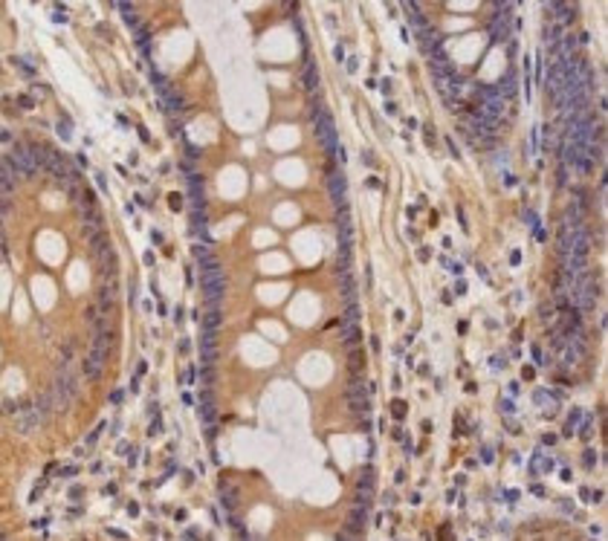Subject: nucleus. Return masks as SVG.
I'll use <instances>...</instances> for the list:
<instances>
[{
  "instance_id": "1",
  "label": "nucleus",
  "mask_w": 608,
  "mask_h": 541,
  "mask_svg": "<svg viewBox=\"0 0 608 541\" xmlns=\"http://www.w3.org/2000/svg\"><path fill=\"white\" fill-rule=\"evenodd\" d=\"M599 278L594 269H588V272H582L579 278H576V287H573V310L576 313H588L594 310V304H597V295H599V284H597Z\"/></svg>"
},
{
  "instance_id": "2",
  "label": "nucleus",
  "mask_w": 608,
  "mask_h": 541,
  "mask_svg": "<svg viewBox=\"0 0 608 541\" xmlns=\"http://www.w3.org/2000/svg\"><path fill=\"white\" fill-rule=\"evenodd\" d=\"M75 371H72V365H70V359H61V365H58V371H55V385H53V391H55V397H58V405L61 408H67L70 405V399L75 397Z\"/></svg>"
},
{
  "instance_id": "3",
  "label": "nucleus",
  "mask_w": 608,
  "mask_h": 541,
  "mask_svg": "<svg viewBox=\"0 0 608 541\" xmlns=\"http://www.w3.org/2000/svg\"><path fill=\"white\" fill-rule=\"evenodd\" d=\"M32 153H35L38 165H41V168H46L53 177H58V179H67V177H70V168L64 165V157L55 151V148H49V145H44V142H35V145H32Z\"/></svg>"
},
{
  "instance_id": "4",
  "label": "nucleus",
  "mask_w": 608,
  "mask_h": 541,
  "mask_svg": "<svg viewBox=\"0 0 608 541\" xmlns=\"http://www.w3.org/2000/svg\"><path fill=\"white\" fill-rule=\"evenodd\" d=\"M368 391H371V385H365L362 373H353L348 382V391H345V399H348L353 417H365L368 414Z\"/></svg>"
},
{
  "instance_id": "5",
  "label": "nucleus",
  "mask_w": 608,
  "mask_h": 541,
  "mask_svg": "<svg viewBox=\"0 0 608 541\" xmlns=\"http://www.w3.org/2000/svg\"><path fill=\"white\" fill-rule=\"evenodd\" d=\"M200 287H203V295H206V304H209V307H220V301H223V293H226V275H223V269L217 266V269H209V272H203V278H200Z\"/></svg>"
},
{
  "instance_id": "6",
  "label": "nucleus",
  "mask_w": 608,
  "mask_h": 541,
  "mask_svg": "<svg viewBox=\"0 0 608 541\" xmlns=\"http://www.w3.org/2000/svg\"><path fill=\"white\" fill-rule=\"evenodd\" d=\"M12 162H15V168H18L20 177H35L38 160H35V153H32V145H15Z\"/></svg>"
},
{
  "instance_id": "7",
  "label": "nucleus",
  "mask_w": 608,
  "mask_h": 541,
  "mask_svg": "<svg viewBox=\"0 0 608 541\" xmlns=\"http://www.w3.org/2000/svg\"><path fill=\"white\" fill-rule=\"evenodd\" d=\"M316 131H319V142L324 145V151L333 157V153L339 151V142H336V122H333V116L324 113L322 119L316 122Z\"/></svg>"
},
{
  "instance_id": "8",
  "label": "nucleus",
  "mask_w": 608,
  "mask_h": 541,
  "mask_svg": "<svg viewBox=\"0 0 608 541\" xmlns=\"http://www.w3.org/2000/svg\"><path fill=\"white\" fill-rule=\"evenodd\" d=\"M327 188H331V200L336 205V212L348 209V203H345V177H342V171H336L333 162L327 165Z\"/></svg>"
},
{
  "instance_id": "9",
  "label": "nucleus",
  "mask_w": 608,
  "mask_h": 541,
  "mask_svg": "<svg viewBox=\"0 0 608 541\" xmlns=\"http://www.w3.org/2000/svg\"><path fill=\"white\" fill-rule=\"evenodd\" d=\"M41 426V417H38V411L32 405H23L20 411H15V431L23 437L35 434V428Z\"/></svg>"
},
{
  "instance_id": "10",
  "label": "nucleus",
  "mask_w": 608,
  "mask_h": 541,
  "mask_svg": "<svg viewBox=\"0 0 608 541\" xmlns=\"http://www.w3.org/2000/svg\"><path fill=\"white\" fill-rule=\"evenodd\" d=\"M18 177H20V174H18V168H15L12 157H3V160H0V186H3V194H6V197L15 191Z\"/></svg>"
},
{
  "instance_id": "11",
  "label": "nucleus",
  "mask_w": 608,
  "mask_h": 541,
  "mask_svg": "<svg viewBox=\"0 0 608 541\" xmlns=\"http://www.w3.org/2000/svg\"><path fill=\"white\" fill-rule=\"evenodd\" d=\"M160 93H162L160 107L165 110V113H183V110H186V101H183V96H180L177 90L165 87V90H160Z\"/></svg>"
},
{
  "instance_id": "12",
  "label": "nucleus",
  "mask_w": 608,
  "mask_h": 541,
  "mask_svg": "<svg viewBox=\"0 0 608 541\" xmlns=\"http://www.w3.org/2000/svg\"><path fill=\"white\" fill-rule=\"evenodd\" d=\"M301 84L307 93H319V64L313 61V58H307V64H304V75H301Z\"/></svg>"
},
{
  "instance_id": "13",
  "label": "nucleus",
  "mask_w": 608,
  "mask_h": 541,
  "mask_svg": "<svg viewBox=\"0 0 608 541\" xmlns=\"http://www.w3.org/2000/svg\"><path fill=\"white\" fill-rule=\"evenodd\" d=\"M116 293H119V290H116V281H113V278H108L105 290L98 293V310H102V313H108L110 307L116 304Z\"/></svg>"
},
{
  "instance_id": "14",
  "label": "nucleus",
  "mask_w": 608,
  "mask_h": 541,
  "mask_svg": "<svg viewBox=\"0 0 608 541\" xmlns=\"http://www.w3.org/2000/svg\"><path fill=\"white\" fill-rule=\"evenodd\" d=\"M53 397H55V391H41L35 399V411H38V417H41V423H44L46 417H49V411H53Z\"/></svg>"
},
{
  "instance_id": "15",
  "label": "nucleus",
  "mask_w": 608,
  "mask_h": 541,
  "mask_svg": "<svg viewBox=\"0 0 608 541\" xmlns=\"http://www.w3.org/2000/svg\"><path fill=\"white\" fill-rule=\"evenodd\" d=\"M420 46H423V49H426V53H438V49H440V32H438V29H435V27H429V29H426V32H420Z\"/></svg>"
},
{
  "instance_id": "16",
  "label": "nucleus",
  "mask_w": 608,
  "mask_h": 541,
  "mask_svg": "<svg viewBox=\"0 0 608 541\" xmlns=\"http://www.w3.org/2000/svg\"><path fill=\"white\" fill-rule=\"evenodd\" d=\"M90 249H93V255H96V257H102L105 252H110V240H108V235H105V231H96V235L90 238Z\"/></svg>"
},
{
  "instance_id": "17",
  "label": "nucleus",
  "mask_w": 608,
  "mask_h": 541,
  "mask_svg": "<svg viewBox=\"0 0 608 541\" xmlns=\"http://www.w3.org/2000/svg\"><path fill=\"white\" fill-rule=\"evenodd\" d=\"M359 339H362V333H359L357 324H345L342 327V342H345V347H359Z\"/></svg>"
},
{
  "instance_id": "18",
  "label": "nucleus",
  "mask_w": 608,
  "mask_h": 541,
  "mask_svg": "<svg viewBox=\"0 0 608 541\" xmlns=\"http://www.w3.org/2000/svg\"><path fill=\"white\" fill-rule=\"evenodd\" d=\"M220 324H223V313L217 307H209V313L203 316V330H217Z\"/></svg>"
},
{
  "instance_id": "19",
  "label": "nucleus",
  "mask_w": 608,
  "mask_h": 541,
  "mask_svg": "<svg viewBox=\"0 0 608 541\" xmlns=\"http://www.w3.org/2000/svg\"><path fill=\"white\" fill-rule=\"evenodd\" d=\"M374 480H376V472L371 469V466H365V469L359 472V483H357V486L362 489V492H371V489H374Z\"/></svg>"
},
{
  "instance_id": "20",
  "label": "nucleus",
  "mask_w": 608,
  "mask_h": 541,
  "mask_svg": "<svg viewBox=\"0 0 608 541\" xmlns=\"http://www.w3.org/2000/svg\"><path fill=\"white\" fill-rule=\"evenodd\" d=\"M188 209H191V212H206V197H203V188L188 191Z\"/></svg>"
},
{
  "instance_id": "21",
  "label": "nucleus",
  "mask_w": 608,
  "mask_h": 541,
  "mask_svg": "<svg viewBox=\"0 0 608 541\" xmlns=\"http://www.w3.org/2000/svg\"><path fill=\"white\" fill-rule=\"evenodd\" d=\"M348 368L353 373H362V368H365V359H362V353H359V347H350L348 350Z\"/></svg>"
},
{
  "instance_id": "22",
  "label": "nucleus",
  "mask_w": 608,
  "mask_h": 541,
  "mask_svg": "<svg viewBox=\"0 0 608 541\" xmlns=\"http://www.w3.org/2000/svg\"><path fill=\"white\" fill-rule=\"evenodd\" d=\"M200 353H203V365H212V362L217 359L215 342H200Z\"/></svg>"
},
{
  "instance_id": "23",
  "label": "nucleus",
  "mask_w": 608,
  "mask_h": 541,
  "mask_svg": "<svg viewBox=\"0 0 608 541\" xmlns=\"http://www.w3.org/2000/svg\"><path fill=\"white\" fill-rule=\"evenodd\" d=\"M545 38H547V46H550V49H556V46H559V41H562V35H559V27H556L553 20L547 23V29H545Z\"/></svg>"
},
{
  "instance_id": "24",
  "label": "nucleus",
  "mask_w": 608,
  "mask_h": 541,
  "mask_svg": "<svg viewBox=\"0 0 608 541\" xmlns=\"http://www.w3.org/2000/svg\"><path fill=\"white\" fill-rule=\"evenodd\" d=\"M324 113H327V110H324V101H322V96L316 93L313 101H310V119H313V122H319V119H322Z\"/></svg>"
},
{
  "instance_id": "25",
  "label": "nucleus",
  "mask_w": 608,
  "mask_h": 541,
  "mask_svg": "<svg viewBox=\"0 0 608 541\" xmlns=\"http://www.w3.org/2000/svg\"><path fill=\"white\" fill-rule=\"evenodd\" d=\"M342 321H345V324H357V321H359V304H348V310H345Z\"/></svg>"
},
{
  "instance_id": "26",
  "label": "nucleus",
  "mask_w": 608,
  "mask_h": 541,
  "mask_svg": "<svg viewBox=\"0 0 608 541\" xmlns=\"http://www.w3.org/2000/svg\"><path fill=\"white\" fill-rule=\"evenodd\" d=\"M220 498H223V506H226V509H232V506L238 504V495H235V492H232L229 486L220 489Z\"/></svg>"
},
{
  "instance_id": "27",
  "label": "nucleus",
  "mask_w": 608,
  "mask_h": 541,
  "mask_svg": "<svg viewBox=\"0 0 608 541\" xmlns=\"http://www.w3.org/2000/svg\"><path fill=\"white\" fill-rule=\"evenodd\" d=\"M391 417H394V420H402V417H406V402H402V399H394V402H391Z\"/></svg>"
},
{
  "instance_id": "28",
  "label": "nucleus",
  "mask_w": 608,
  "mask_h": 541,
  "mask_svg": "<svg viewBox=\"0 0 608 541\" xmlns=\"http://www.w3.org/2000/svg\"><path fill=\"white\" fill-rule=\"evenodd\" d=\"M200 417H203V423H212V420H215V405H212V399H209V402H203Z\"/></svg>"
},
{
  "instance_id": "29",
  "label": "nucleus",
  "mask_w": 608,
  "mask_h": 541,
  "mask_svg": "<svg viewBox=\"0 0 608 541\" xmlns=\"http://www.w3.org/2000/svg\"><path fill=\"white\" fill-rule=\"evenodd\" d=\"M58 133H61V139H70V136H72L70 122H67V119H61V122H58Z\"/></svg>"
},
{
  "instance_id": "30",
  "label": "nucleus",
  "mask_w": 608,
  "mask_h": 541,
  "mask_svg": "<svg viewBox=\"0 0 608 541\" xmlns=\"http://www.w3.org/2000/svg\"><path fill=\"white\" fill-rule=\"evenodd\" d=\"M168 203H171V209H174V212H180V209H183V194H177V191H174V194H168Z\"/></svg>"
},
{
  "instance_id": "31",
  "label": "nucleus",
  "mask_w": 608,
  "mask_h": 541,
  "mask_svg": "<svg viewBox=\"0 0 608 541\" xmlns=\"http://www.w3.org/2000/svg\"><path fill=\"white\" fill-rule=\"evenodd\" d=\"M61 350H64V359H70V356L75 353V345H72L70 339H67V342H64V345H61Z\"/></svg>"
},
{
  "instance_id": "32",
  "label": "nucleus",
  "mask_w": 608,
  "mask_h": 541,
  "mask_svg": "<svg viewBox=\"0 0 608 541\" xmlns=\"http://www.w3.org/2000/svg\"><path fill=\"white\" fill-rule=\"evenodd\" d=\"M186 157H188V160H200V148H194V145H186Z\"/></svg>"
},
{
  "instance_id": "33",
  "label": "nucleus",
  "mask_w": 608,
  "mask_h": 541,
  "mask_svg": "<svg viewBox=\"0 0 608 541\" xmlns=\"http://www.w3.org/2000/svg\"><path fill=\"white\" fill-rule=\"evenodd\" d=\"M594 463H597V454H594V452L588 449V452H585V469H591Z\"/></svg>"
},
{
  "instance_id": "34",
  "label": "nucleus",
  "mask_w": 608,
  "mask_h": 541,
  "mask_svg": "<svg viewBox=\"0 0 608 541\" xmlns=\"http://www.w3.org/2000/svg\"><path fill=\"white\" fill-rule=\"evenodd\" d=\"M481 460H484V463H492V449H490V446H484V449H481Z\"/></svg>"
},
{
  "instance_id": "35",
  "label": "nucleus",
  "mask_w": 608,
  "mask_h": 541,
  "mask_svg": "<svg viewBox=\"0 0 608 541\" xmlns=\"http://www.w3.org/2000/svg\"><path fill=\"white\" fill-rule=\"evenodd\" d=\"M194 255H197V261H203V257H209V249L206 246H194Z\"/></svg>"
},
{
  "instance_id": "36",
  "label": "nucleus",
  "mask_w": 608,
  "mask_h": 541,
  "mask_svg": "<svg viewBox=\"0 0 608 541\" xmlns=\"http://www.w3.org/2000/svg\"><path fill=\"white\" fill-rule=\"evenodd\" d=\"M53 20H55V23H67V15H64V12L58 9V12H55V15H53Z\"/></svg>"
},
{
  "instance_id": "37",
  "label": "nucleus",
  "mask_w": 608,
  "mask_h": 541,
  "mask_svg": "<svg viewBox=\"0 0 608 541\" xmlns=\"http://www.w3.org/2000/svg\"><path fill=\"white\" fill-rule=\"evenodd\" d=\"M458 223H461V229L466 231V214H464V209H458Z\"/></svg>"
},
{
  "instance_id": "38",
  "label": "nucleus",
  "mask_w": 608,
  "mask_h": 541,
  "mask_svg": "<svg viewBox=\"0 0 608 541\" xmlns=\"http://www.w3.org/2000/svg\"><path fill=\"white\" fill-rule=\"evenodd\" d=\"M18 105H20V107H32L35 101H32V98H27V96H20V98H18Z\"/></svg>"
},
{
  "instance_id": "39",
  "label": "nucleus",
  "mask_w": 608,
  "mask_h": 541,
  "mask_svg": "<svg viewBox=\"0 0 608 541\" xmlns=\"http://www.w3.org/2000/svg\"><path fill=\"white\" fill-rule=\"evenodd\" d=\"M365 186H368V188H383V183H379V179H376V177H371V179H368V183H365Z\"/></svg>"
},
{
  "instance_id": "40",
  "label": "nucleus",
  "mask_w": 608,
  "mask_h": 541,
  "mask_svg": "<svg viewBox=\"0 0 608 541\" xmlns=\"http://www.w3.org/2000/svg\"><path fill=\"white\" fill-rule=\"evenodd\" d=\"M501 411H504V414H510V411H513V405H510V399H501Z\"/></svg>"
},
{
  "instance_id": "41",
  "label": "nucleus",
  "mask_w": 608,
  "mask_h": 541,
  "mask_svg": "<svg viewBox=\"0 0 608 541\" xmlns=\"http://www.w3.org/2000/svg\"><path fill=\"white\" fill-rule=\"evenodd\" d=\"M203 382H206V385H212V371H209V365H206V371H203Z\"/></svg>"
},
{
  "instance_id": "42",
  "label": "nucleus",
  "mask_w": 608,
  "mask_h": 541,
  "mask_svg": "<svg viewBox=\"0 0 608 541\" xmlns=\"http://www.w3.org/2000/svg\"><path fill=\"white\" fill-rule=\"evenodd\" d=\"M122 397H125L122 391H113V394H110V399H113V402H122Z\"/></svg>"
},
{
  "instance_id": "43",
  "label": "nucleus",
  "mask_w": 608,
  "mask_h": 541,
  "mask_svg": "<svg viewBox=\"0 0 608 541\" xmlns=\"http://www.w3.org/2000/svg\"><path fill=\"white\" fill-rule=\"evenodd\" d=\"M183 379H186V382H191V379H194V368H188V371L183 373Z\"/></svg>"
},
{
  "instance_id": "44",
  "label": "nucleus",
  "mask_w": 608,
  "mask_h": 541,
  "mask_svg": "<svg viewBox=\"0 0 608 541\" xmlns=\"http://www.w3.org/2000/svg\"><path fill=\"white\" fill-rule=\"evenodd\" d=\"M136 133H139V139H142V142H148V139H151V136H148V131H145V127H139V131H136Z\"/></svg>"
},
{
  "instance_id": "45",
  "label": "nucleus",
  "mask_w": 608,
  "mask_h": 541,
  "mask_svg": "<svg viewBox=\"0 0 608 541\" xmlns=\"http://www.w3.org/2000/svg\"><path fill=\"white\" fill-rule=\"evenodd\" d=\"M136 373L142 376V373H148V362H139V368H136Z\"/></svg>"
}]
</instances>
